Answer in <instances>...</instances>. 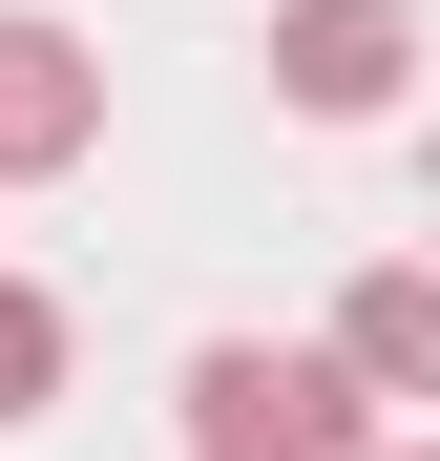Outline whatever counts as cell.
<instances>
[{"label":"cell","instance_id":"6","mask_svg":"<svg viewBox=\"0 0 440 461\" xmlns=\"http://www.w3.org/2000/svg\"><path fill=\"white\" fill-rule=\"evenodd\" d=\"M378 461H440V440H378Z\"/></svg>","mask_w":440,"mask_h":461},{"label":"cell","instance_id":"1","mask_svg":"<svg viewBox=\"0 0 440 461\" xmlns=\"http://www.w3.org/2000/svg\"><path fill=\"white\" fill-rule=\"evenodd\" d=\"M189 440L210 461H378V377L336 336H210L189 357Z\"/></svg>","mask_w":440,"mask_h":461},{"label":"cell","instance_id":"7","mask_svg":"<svg viewBox=\"0 0 440 461\" xmlns=\"http://www.w3.org/2000/svg\"><path fill=\"white\" fill-rule=\"evenodd\" d=\"M189 461H210V440H189Z\"/></svg>","mask_w":440,"mask_h":461},{"label":"cell","instance_id":"4","mask_svg":"<svg viewBox=\"0 0 440 461\" xmlns=\"http://www.w3.org/2000/svg\"><path fill=\"white\" fill-rule=\"evenodd\" d=\"M336 357L378 377V399H440V252H378L336 294Z\"/></svg>","mask_w":440,"mask_h":461},{"label":"cell","instance_id":"3","mask_svg":"<svg viewBox=\"0 0 440 461\" xmlns=\"http://www.w3.org/2000/svg\"><path fill=\"white\" fill-rule=\"evenodd\" d=\"M105 147V63L42 22V0H0V189H63Z\"/></svg>","mask_w":440,"mask_h":461},{"label":"cell","instance_id":"5","mask_svg":"<svg viewBox=\"0 0 440 461\" xmlns=\"http://www.w3.org/2000/svg\"><path fill=\"white\" fill-rule=\"evenodd\" d=\"M63 399V294H22V273H0V440H22Z\"/></svg>","mask_w":440,"mask_h":461},{"label":"cell","instance_id":"2","mask_svg":"<svg viewBox=\"0 0 440 461\" xmlns=\"http://www.w3.org/2000/svg\"><path fill=\"white\" fill-rule=\"evenodd\" d=\"M419 85V0H293L273 22V105L293 126H378Z\"/></svg>","mask_w":440,"mask_h":461}]
</instances>
